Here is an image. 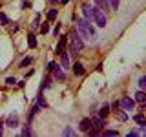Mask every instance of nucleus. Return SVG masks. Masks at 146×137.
<instances>
[{
    "label": "nucleus",
    "mask_w": 146,
    "mask_h": 137,
    "mask_svg": "<svg viewBox=\"0 0 146 137\" xmlns=\"http://www.w3.org/2000/svg\"><path fill=\"white\" fill-rule=\"evenodd\" d=\"M82 49H84V40H82V37L79 35L77 29H71V33H70V51L71 53H80Z\"/></svg>",
    "instance_id": "1"
},
{
    "label": "nucleus",
    "mask_w": 146,
    "mask_h": 137,
    "mask_svg": "<svg viewBox=\"0 0 146 137\" xmlns=\"http://www.w3.org/2000/svg\"><path fill=\"white\" fill-rule=\"evenodd\" d=\"M93 20H95V24H97L99 27L106 26V15L102 13V9H100V7H95L93 9Z\"/></svg>",
    "instance_id": "2"
},
{
    "label": "nucleus",
    "mask_w": 146,
    "mask_h": 137,
    "mask_svg": "<svg viewBox=\"0 0 146 137\" xmlns=\"http://www.w3.org/2000/svg\"><path fill=\"white\" fill-rule=\"evenodd\" d=\"M91 124H93V128H97V130L102 132L104 130V126H106V121H104V117H93L91 119Z\"/></svg>",
    "instance_id": "3"
},
{
    "label": "nucleus",
    "mask_w": 146,
    "mask_h": 137,
    "mask_svg": "<svg viewBox=\"0 0 146 137\" xmlns=\"http://www.w3.org/2000/svg\"><path fill=\"white\" fill-rule=\"evenodd\" d=\"M77 24H79V31H80V35L84 37V39H88V20H86V18H80Z\"/></svg>",
    "instance_id": "4"
},
{
    "label": "nucleus",
    "mask_w": 146,
    "mask_h": 137,
    "mask_svg": "<svg viewBox=\"0 0 146 137\" xmlns=\"http://www.w3.org/2000/svg\"><path fill=\"white\" fill-rule=\"evenodd\" d=\"M6 124H7L9 128H17V126H18V115H17V113H11V115H7Z\"/></svg>",
    "instance_id": "5"
},
{
    "label": "nucleus",
    "mask_w": 146,
    "mask_h": 137,
    "mask_svg": "<svg viewBox=\"0 0 146 137\" xmlns=\"http://www.w3.org/2000/svg\"><path fill=\"white\" fill-rule=\"evenodd\" d=\"M51 71H53V75H55V79H57V80H60V82H62V80H66V73H64L58 66H55Z\"/></svg>",
    "instance_id": "6"
},
{
    "label": "nucleus",
    "mask_w": 146,
    "mask_h": 137,
    "mask_svg": "<svg viewBox=\"0 0 146 137\" xmlns=\"http://www.w3.org/2000/svg\"><path fill=\"white\" fill-rule=\"evenodd\" d=\"M82 13H84V18H86V20L93 18V7H91L90 4H84V6H82Z\"/></svg>",
    "instance_id": "7"
},
{
    "label": "nucleus",
    "mask_w": 146,
    "mask_h": 137,
    "mask_svg": "<svg viewBox=\"0 0 146 137\" xmlns=\"http://www.w3.org/2000/svg\"><path fill=\"white\" fill-rule=\"evenodd\" d=\"M121 106L124 108V110H131V108L135 106V100H133V99H130V97H124V99L121 100Z\"/></svg>",
    "instance_id": "8"
},
{
    "label": "nucleus",
    "mask_w": 146,
    "mask_h": 137,
    "mask_svg": "<svg viewBox=\"0 0 146 137\" xmlns=\"http://www.w3.org/2000/svg\"><path fill=\"white\" fill-rule=\"evenodd\" d=\"M73 73H75L77 77L84 75V66H82V62H73Z\"/></svg>",
    "instance_id": "9"
},
{
    "label": "nucleus",
    "mask_w": 146,
    "mask_h": 137,
    "mask_svg": "<svg viewBox=\"0 0 146 137\" xmlns=\"http://www.w3.org/2000/svg\"><path fill=\"white\" fill-rule=\"evenodd\" d=\"M66 44H68V37H60V40H58V44H57V53L60 55L62 51H64V48H66Z\"/></svg>",
    "instance_id": "10"
},
{
    "label": "nucleus",
    "mask_w": 146,
    "mask_h": 137,
    "mask_svg": "<svg viewBox=\"0 0 146 137\" xmlns=\"http://www.w3.org/2000/svg\"><path fill=\"white\" fill-rule=\"evenodd\" d=\"M91 126H93V124H91V119H82L80 124H79V128H80L82 132H88Z\"/></svg>",
    "instance_id": "11"
},
{
    "label": "nucleus",
    "mask_w": 146,
    "mask_h": 137,
    "mask_svg": "<svg viewBox=\"0 0 146 137\" xmlns=\"http://www.w3.org/2000/svg\"><path fill=\"white\" fill-rule=\"evenodd\" d=\"M135 100H137V102H141V104L146 102V93H144V90H139V91L135 93Z\"/></svg>",
    "instance_id": "12"
},
{
    "label": "nucleus",
    "mask_w": 146,
    "mask_h": 137,
    "mask_svg": "<svg viewBox=\"0 0 146 137\" xmlns=\"http://www.w3.org/2000/svg\"><path fill=\"white\" fill-rule=\"evenodd\" d=\"M60 64L62 68H70V57H68V53H60Z\"/></svg>",
    "instance_id": "13"
},
{
    "label": "nucleus",
    "mask_w": 146,
    "mask_h": 137,
    "mask_svg": "<svg viewBox=\"0 0 146 137\" xmlns=\"http://www.w3.org/2000/svg\"><path fill=\"white\" fill-rule=\"evenodd\" d=\"M133 121L137 122V124H146V117L143 115V113H137V115L133 117Z\"/></svg>",
    "instance_id": "14"
},
{
    "label": "nucleus",
    "mask_w": 146,
    "mask_h": 137,
    "mask_svg": "<svg viewBox=\"0 0 146 137\" xmlns=\"http://www.w3.org/2000/svg\"><path fill=\"white\" fill-rule=\"evenodd\" d=\"M108 113H110V104H102V108L99 110V115L100 117H106Z\"/></svg>",
    "instance_id": "15"
},
{
    "label": "nucleus",
    "mask_w": 146,
    "mask_h": 137,
    "mask_svg": "<svg viewBox=\"0 0 146 137\" xmlns=\"http://www.w3.org/2000/svg\"><path fill=\"white\" fill-rule=\"evenodd\" d=\"M27 46H29L31 49L36 48V39H35V35H29V37H27Z\"/></svg>",
    "instance_id": "16"
},
{
    "label": "nucleus",
    "mask_w": 146,
    "mask_h": 137,
    "mask_svg": "<svg viewBox=\"0 0 146 137\" xmlns=\"http://www.w3.org/2000/svg\"><path fill=\"white\" fill-rule=\"evenodd\" d=\"M38 104H36V106H33V108H31V112H29V115H27V122H31V119H33L35 115H36V113H38Z\"/></svg>",
    "instance_id": "17"
},
{
    "label": "nucleus",
    "mask_w": 146,
    "mask_h": 137,
    "mask_svg": "<svg viewBox=\"0 0 146 137\" xmlns=\"http://www.w3.org/2000/svg\"><path fill=\"white\" fill-rule=\"evenodd\" d=\"M31 61H33L31 57H26V59H22V62L18 64V68H26V66H29V64H31Z\"/></svg>",
    "instance_id": "18"
},
{
    "label": "nucleus",
    "mask_w": 146,
    "mask_h": 137,
    "mask_svg": "<svg viewBox=\"0 0 146 137\" xmlns=\"http://www.w3.org/2000/svg\"><path fill=\"white\" fill-rule=\"evenodd\" d=\"M22 135L24 137H27V135H33V130H31V126H29V122H27V126L22 130Z\"/></svg>",
    "instance_id": "19"
},
{
    "label": "nucleus",
    "mask_w": 146,
    "mask_h": 137,
    "mask_svg": "<svg viewBox=\"0 0 146 137\" xmlns=\"http://www.w3.org/2000/svg\"><path fill=\"white\" fill-rule=\"evenodd\" d=\"M102 135L113 137V135H119V132H117V130H102Z\"/></svg>",
    "instance_id": "20"
},
{
    "label": "nucleus",
    "mask_w": 146,
    "mask_h": 137,
    "mask_svg": "<svg viewBox=\"0 0 146 137\" xmlns=\"http://www.w3.org/2000/svg\"><path fill=\"white\" fill-rule=\"evenodd\" d=\"M57 18V9H49L48 11V20H55Z\"/></svg>",
    "instance_id": "21"
},
{
    "label": "nucleus",
    "mask_w": 146,
    "mask_h": 137,
    "mask_svg": "<svg viewBox=\"0 0 146 137\" xmlns=\"http://www.w3.org/2000/svg\"><path fill=\"white\" fill-rule=\"evenodd\" d=\"M36 104H38L40 108H46V106H48V102H46V99L42 97V95H38V100H36Z\"/></svg>",
    "instance_id": "22"
},
{
    "label": "nucleus",
    "mask_w": 146,
    "mask_h": 137,
    "mask_svg": "<svg viewBox=\"0 0 146 137\" xmlns=\"http://www.w3.org/2000/svg\"><path fill=\"white\" fill-rule=\"evenodd\" d=\"M139 88H141V90H146V75H143V77L139 79Z\"/></svg>",
    "instance_id": "23"
},
{
    "label": "nucleus",
    "mask_w": 146,
    "mask_h": 137,
    "mask_svg": "<svg viewBox=\"0 0 146 137\" xmlns=\"http://www.w3.org/2000/svg\"><path fill=\"white\" fill-rule=\"evenodd\" d=\"M48 31H49V24H48V22H44V24L40 26V33H42V35H46Z\"/></svg>",
    "instance_id": "24"
},
{
    "label": "nucleus",
    "mask_w": 146,
    "mask_h": 137,
    "mask_svg": "<svg viewBox=\"0 0 146 137\" xmlns=\"http://www.w3.org/2000/svg\"><path fill=\"white\" fill-rule=\"evenodd\" d=\"M117 119H119V121H122V122H124V121H128V115H126L124 112H117Z\"/></svg>",
    "instance_id": "25"
},
{
    "label": "nucleus",
    "mask_w": 146,
    "mask_h": 137,
    "mask_svg": "<svg viewBox=\"0 0 146 137\" xmlns=\"http://www.w3.org/2000/svg\"><path fill=\"white\" fill-rule=\"evenodd\" d=\"M0 24L2 26H6V24H9V18L4 15V13H0Z\"/></svg>",
    "instance_id": "26"
},
{
    "label": "nucleus",
    "mask_w": 146,
    "mask_h": 137,
    "mask_svg": "<svg viewBox=\"0 0 146 137\" xmlns=\"http://www.w3.org/2000/svg\"><path fill=\"white\" fill-rule=\"evenodd\" d=\"M95 4H97V7L104 9V7H106V4H108V0H95Z\"/></svg>",
    "instance_id": "27"
},
{
    "label": "nucleus",
    "mask_w": 146,
    "mask_h": 137,
    "mask_svg": "<svg viewBox=\"0 0 146 137\" xmlns=\"http://www.w3.org/2000/svg\"><path fill=\"white\" fill-rule=\"evenodd\" d=\"M62 135H75V132L71 130V128H64V132H62Z\"/></svg>",
    "instance_id": "28"
},
{
    "label": "nucleus",
    "mask_w": 146,
    "mask_h": 137,
    "mask_svg": "<svg viewBox=\"0 0 146 137\" xmlns=\"http://www.w3.org/2000/svg\"><path fill=\"white\" fill-rule=\"evenodd\" d=\"M15 82H17V79H15V77H7V79H6V84H9V86H13Z\"/></svg>",
    "instance_id": "29"
},
{
    "label": "nucleus",
    "mask_w": 146,
    "mask_h": 137,
    "mask_svg": "<svg viewBox=\"0 0 146 137\" xmlns=\"http://www.w3.org/2000/svg\"><path fill=\"white\" fill-rule=\"evenodd\" d=\"M108 2H110V6H111L113 9H117V7H119V0H108Z\"/></svg>",
    "instance_id": "30"
},
{
    "label": "nucleus",
    "mask_w": 146,
    "mask_h": 137,
    "mask_svg": "<svg viewBox=\"0 0 146 137\" xmlns=\"http://www.w3.org/2000/svg\"><path fill=\"white\" fill-rule=\"evenodd\" d=\"M135 135H139V132H137V130H131L130 134H128V137H135Z\"/></svg>",
    "instance_id": "31"
},
{
    "label": "nucleus",
    "mask_w": 146,
    "mask_h": 137,
    "mask_svg": "<svg viewBox=\"0 0 146 137\" xmlns=\"http://www.w3.org/2000/svg\"><path fill=\"white\" fill-rule=\"evenodd\" d=\"M55 66H57V62H49V64H48V70H49V71H51V70H53V68H55Z\"/></svg>",
    "instance_id": "32"
},
{
    "label": "nucleus",
    "mask_w": 146,
    "mask_h": 137,
    "mask_svg": "<svg viewBox=\"0 0 146 137\" xmlns=\"http://www.w3.org/2000/svg\"><path fill=\"white\" fill-rule=\"evenodd\" d=\"M44 82H46V84H44V86H46V88H49V86H51V84H53V82H51V79H46Z\"/></svg>",
    "instance_id": "33"
},
{
    "label": "nucleus",
    "mask_w": 146,
    "mask_h": 137,
    "mask_svg": "<svg viewBox=\"0 0 146 137\" xmlns=\"http://www.w3.org/2000/svg\"><path fill=\"white\" fill-rule=\"evenodd\" d=\"M53 33H55V35H58V33H60V24H58V26L53 29Z\"/></svg>",
    "instance_id": "34"
},
{
    "label": "nucleus",
    "mask_w": 146,
    "mask_h": 137,
    "mask_svg": "<svg viewBox=\"0 0 146 137\" xmlns=\"http://www.w3.org/2000/svg\"><path fill=\"white\" fill-rule=\"evenodd\" d=\"M2 134L4 132H2V121H0V137H2Z\"/></svg>",
    "instance_id": "35"
},
{
    "label": "nucleus",
    "mask_w": 146,
    "mask_h": 137,
    "mask_svg": "<svg viewBox=\"0 0 146 137\" xmlns=\"http://www.w3.org/2000/svg\"><path fill=\"white\" fill-rule=\"evenodd\" d=\"M68 2H70V0H62V4H68Z\"/></svg>",
    "instance_id": "36"
},
{
    "label": "nucleus",
    "mask_w": 146,
    "mask_h": 137,
    "mask_svg": "<svg viewBox=\"0 0 146 137\" xmlns=\"http://www.w3.org/2000/svg\"><path fill=\"white\" fill-rule=\"evenodd\" d=\"M51 2H57V0H51Z\"/></svg>",
    "instance_id": "37"
},
{
    "label": "nucleus",
    "mask_w": 146,
    "mask_h": 137,
    "mask_svg": "<svg viewBox=\"0 0 146 137\" xmlns=\"http://www.w3.org/2000/svg\"><path fill=\"white\" fill-rule=\"evenodd\" d=\"M144 132H146V130H144Z\"/></svg>",
    "instance_id": "38"
}]
</instances>
